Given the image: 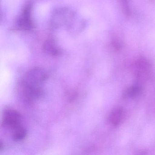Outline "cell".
<instances>
[{"label": "cell", "mask_w": 155, "mask_h": 155, "mask_svg": "<svg viewBox=\"0 0 155 155\" xmlns=\"http://www.w3.org/2000/svg\"><path fill=\"white\" fill-rule=\"evenodd\" d=\"M48 77L45 70L39 68L28 71L19 83V94L22 100L27 103H31L41 97L43 84Z\"/></svg>", "instance_id": "1"}, {"label": "cell", "mask_w": 155, "mask_h": 155, "mask_svg": "<svg viewBox=\"0 0 155 155\" xmlns=\"http://www.w3.org/2000/svg\"><path fill=\"white\" fill-rule=\"evenodd\" d=\"M140 88L138 86H133L127 90L126 95L129 97H134L137 96L140 92Z\"/></svg>", "instance_id": "5"}, {"label": "cell", "mask_w": 155, "mask_h": 155, "mask_svg": "<svg viewBox=\"0 0 155 155\" xmlns=\"http://www.w3.org/2000/svg\"><path fill=\"white\" fill-rule=\"evenodd\" d=\"M2 125L11 130L12 137L19 136L27 130L22 125L21 115L11 108L4 109L2 112Z\"/></svg>", "instance_id": "2"}, {"label": "cell", "mask_w": 155, "mask_h": 155, "mask_svg": "<svg viewBox=\"0 0 155 155\" xmlns=\"http://www.w3.org/2000/svg\"><path fill=\"white\" fill-rule=\"evenodd\" d=\"M125 117V112L122 109L118 108L110 112L109 121L114 126H117L121 123Z\"/></svg>", "instance_id": "3"}, {"label": "cell", "mask_w": 155, "mask_h": 155, "mask_svg": "<svg viewBox=\"0 0 155 155\" xmlns=\"http://www.w3.org/2000/svg\"><path fill=\"white\" fill-rule=\"evenodd\" d=\"M136 70L137 75L140 78L143 76H146L150 71V68L147 64L145 62H140L136 65Z\"/></svg>", "instance_id": "4"}]
</instances>
